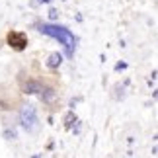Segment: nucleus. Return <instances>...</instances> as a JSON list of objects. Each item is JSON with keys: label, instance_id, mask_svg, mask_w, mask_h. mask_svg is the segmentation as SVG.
Masks as SVG:
<instances>
[{"label": "nucleus", "instance_id": "f257e3e1", "mask_svg": "<svg viewBox=\"0 0 158 158\" xmlns=\"http://www.w3.org/2000/svg\"><path fill=\"white\" fill-rule=\"evenodd\" d=\"M39 31L49 35L53 39H59L60 43L66 47V55L72 57L74 55V45H76V37L72 35L70 29H66L63 26H51V23H43V26H39Z\"/></svg>", "mask_w": 158, "mask_h": 158}, {"label": "nucleus", "instance_id": "f03ea898", "mask_svg": "<svg viewBox=\"0 0 158 158\" xmlns=\"http://www.w3.org/2000/svg\"><path fill=\"white\" fill-rule=\"evenodd\" d=\"M20 123L27 133L39 131V119H37V113H35L33 106H23L20 109Z\"/></svg>", "mask_w": 158, "mask_h": 158}, {"label": "nucleus", "instance_id": "7ed1b4c3", "mask_svg": "<svg viewBox=\"0 0 158 158\" xmlns=\"http://www.w3.org/2000/svg\"><path fill=\"white\" fill-rule=\"evenodd\" d=\"M8 43H10V47H14V49L22 51L23 47L27 45V37H26L23 33H20V31H12V33L8 35Z\"/></svg>", "mask_w": 158, "mask_h": 158}, {"label": "nucleus", "instance_id": "20e7f679", "mask_svg": "<svg viewBox=\"0 0 158 158\" xmlns=\"http://www.w3.org/2000/svg\"><path fill=\"white\" fill-rule=\"evenodd\" d=\"M60 63H63V55L60 53H51L49 59H47V66L49 69H59Z\"/></svg>", "mask_w": 158, "mask_h": 158}, {"label": "nucleus", "instance_id": "39448f33", "mask_svg": "<svg viewBox=\"0 0 158 158\" xmlns=\"http://www.w3.org/2000/svg\"><path fill=\"white\" fill-rule=\"evenodd\" d=\"M23 90H26V94H37V92H41V90H43V86H41L39 82H27Z\"/></svg>", "mask_w": 158, "mask_h": 158}, {"label": "nucleus", "instance_id": "423d86ee", "mask_svg": "<svg viewBox=\"0 0 158 158\" xmlns=\"http://www.w3.org/2000/svg\"><path fill=\"white\" fill-rule=\"evenodd\" d=\"M41 92H43V102H47V104L55 102V98H57V94H55L53 88H45V90H41Z\"/></svg>", "mask_w": 158, "mask_h": 158}, {"label": "nucleus", "instance_id": "0eeeda50", "mask_svg": "<svg viewBox=\"0 0 158 158\" xmlns=\"http://www.w3.org/2000/svg\"><path fill=\"white\" fill-rule=\"evenodd\" d=\"M4 139H8V141H14V139H18V135H16L14 129H12V131H4Z\"/></svg>", "mask_w": 158, "mask_h": 158}, {"label": "nucleus", "instance_id": "6e6552de", "mask_svg": "<svg viewBox=\"0 0 158 158\" xmlns=\"http://www.w3.org/2000/svg\"><path fill=\"white\" fill-rule=\"evenodd\" d=\"M72 119H74V115H72V113H69V115L64 117V121H66V127H70V125H72Z\"/></svg>", "mask_w": 158, "mask_h": 158}, {"label": "nucleus", "instance_id": "1a4fd4ad", "mask_svg": "<svg viewBox=\"0 0 158 158\" xmlns=\"http://www.w3.org/2000/svg\"><path fill=\"white\" fill-rule=\"evenodd\" d=\"M49 18H51V20H57V18H59V14H57V10H55V8L49 10Z\"/></svg>", "mask_w": 158, "mask_h": 158}, {"label": "nucleus", "instance_id": "9d476101", "mask_svg": "<svg viewBox=\"0 0 158 158\" xmlns=\"http://www.w3.org/2000/svg\"><path fill=\"white\" fill-rule=\"evenodd\" d=\"M123 69H127V64H125V63H119L117 66H115V70H123Z\"/></svg>", "mask_w": 158, "mask_h": 158}, {"label": "nucleus", "instance_id": "9b49d317", "mask_svg": "<svg viewBox=\"0 0 158 158\" xmlns=\"http://www.w3.org/2000/svg\"><path fill=\"white\" fill-rule=\"evenodd\" d=\"M39 4H47V2H51V0H37Z\"/></svg>", "mask_w": 158, "mask_h": 158}, {"label": "nucleus", "instance_id": "f8f14e48", "mask_svg": "<svg viewBox=\"0 0 158 158\" xmlns=\"http://www.w3.org/2000/svg\"><path fill=\"white\" fill-rule=\"evenodd\" d=\"M33 158H39V154H35V156H33Z\"/></svg>", "mask_w": 158, "mask_h": 158}]
</instances>
